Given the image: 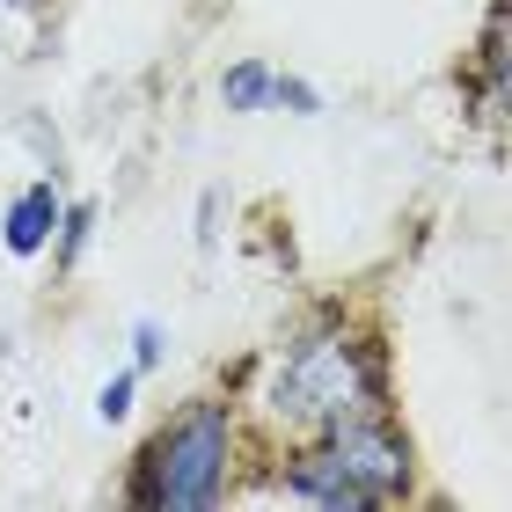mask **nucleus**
Listing matches in <instances>:
<instances>
[{
	"label": "nucleus",
	"instance_id": "nucleus-10",
	"mask_svg": "<svg viewBox=\"0 0 512 512\" xmlns=\"http://www.w3.org/2000/svg\"><path fill=\"white\" fill-rule=\"evenodd\" d=\"M132 395H139V374H110V381H103V395H96V417H103V425L132 417Z\"/></svg>",
	"mask_w": 512,
	"mask_h": 512
},
{
	"label": "nucleus",
	"instance_id": "nucleus-6",
	"mask_svg": "<svg viewBox=\"0 0 512 512\" xmlns=\"http://www.w3.org/2000/svg\"><path fill=\"white\" fill-rule=\"evenodd\" d=\"M88 235H96V205L88 198H74V205H59V227H52V271H74L81 264V249H88Z\"/></svg>",
	"mask_w": 512,
	"mask_h": 512
},
{
	"label": "nucleus",
	"instance_id": "nucleus-2",
	"mask_svg": "<svg viewBox=\"0 0 512 512\" xmlns=\"http://www.w3.org/2000/svg\"><path fill=\"white\" fill-rule=\"evenodd\" d=\"M235 410L220 395L183 403L147 447H139L132 476H125V505L132 512H213L235 498Z\"/></svg>",
	"mask_w": 512,
	"mask_h": 512
},
{
	"label": "nucleus",
	"instance_id": "nucleus-8",
	"mask_svg": "<svg viewBox=\"0 0 512 512\" xmlns=\"http://www.w3.org/2000/svg\"><path fill=\"white\" fill-rule=\"evenodd\" d=\"M476 74H483V88H512V74H505V0H491V15H483Z\"/></svg>",
	"mask_w": 512,
	"mask_h": 512
},
{
	"label": "nucleus",
	"instance_id": "nucleus-12",
	"mask_svg": "<svg viewBox=\"0 0 512 512\" xmlns=\"http://www.w3.org/2000/svg\"><path fill=\"white\" fill-rule=\"evenodd\" d=\"M8 8H37V0H8Z\"/></svg>",
	"mask_w": 512,
	"mask_h": 512
},
{
	"label": "nucleus",
	"instance_id": "nucleus-1",
	"mask_svg": "<svg viewBox=\"0 0 512 512\" xmlns=\"http://www.w3.org/2000/svg\"><path fill=\"white\" fill-rule=\"evenodd\" d=\"M264 410L286 432H330L344 417L388 410V344L374 330H344L337 315H322L315 330L286 344V359L264 388Z\"/></svg>",
	"mask_w": 512,
	"mask_h": 512
},
{
	"label": "nucleus",
	"instance_id": "nucleus-5",
	"mask_svg": "<svg viewBox=\"0 0 512 512\" xmlns=\"http://www.w3.org/2000/svg\"><path fill=\"white\" fill-rule=\"evenodd\" d=\"M59 183L52 176H37V183H22V191L8 198V213H0V242H8V256H44V242H52V227H59Z\"/></svg>",
	"mask_w": 512,
	"mask_h": 512
},
{
	"label": "nucleus",
	"instance_id": "nucleus-7",
	"mask_svg": "<svg viewBox=\"0 0 512 512\" xmlns=\"http://www.w3.org/2000/svg\"><path fill=\"white\" fill-rule=\"evenodd\" d=\"M220 103L227 110H271V66L264 59H235L220 74Z\"/></svg>",
	"mask_w": 512,
	"mask_h": 512
},
{
	"label": "nucleus",
	"instance_id": "nucleus-3",
	"mask_svg": "<svg viewBox=\"0 0 512 512\" xmlns=\"http://www.w3.org/2000/svg\"><path fill=\"white\" fill-rule=\"evenodd\" d=\"M315 439L344 461V476H352L374 505H403V498L417 491V454H410V439L395 432L388 410H374V417H344V425L315 432Z\"/></svg>",
	"mask_w": 512,
	"mask_h": 512
},
{
	"label": "nucleus",
	"instance_id": "nucleus-9",
	"mask_svg": "<svg viewBox=\"0 0 512 512\" xmlns=\"http://www.w3.org/2000/svg\"><path fill=\"white\" fill-rule=\"evenodd\" d=\"M271 110H293V118H322V96L300 74H271Z\"/></svg>",
	"mask_w": 512,
	"mask_h": 512
},
{
	"label": "nucleus",
	"instance_id": "nucleus-4",
	"mask_svg": "<svg viewBox=\"0 0 512 512\" xmlns=\"http://www.w3.org/2000/svg\"><path fill=\"white\" fill-rule=\"evenodd\" d=\"M278 491L286 498H300V505H322V512H374V498L359 491L352 476H344V461L322 447H300V454H286V469H278Z\"/></svg>",
	"mask_w": 512,
	"mask_h": 512
},
{
	"label": "nucleus",
	"instance_id": "nucleus-11",
	"mask_svg": "<svg viewBox=\"0 0 512 512\" xmlns=\"http://www.w3.org/2000/svg\"><path fill=\"white\" fill-rule=\"evenodd\" d=\"M161 359H169V337H161V322H139V330H132V374H154Z\"/></svg>",
	"mask_w": 512,
	"mask_h": 512
}]
</instances>
